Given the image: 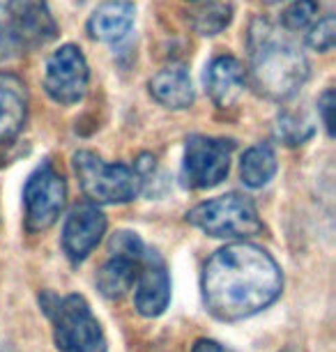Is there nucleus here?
I'll list each match as a JSON object with an SVG mask.
<instances>
[{
  "instance_id": "1",
  "label": "nucleus",
  "mask_w": 336,
  "mask_h": 352,
  "mask_svg": "<svg viewBox=\"0 0 336 352\" xmlns=\"http://www.w3.org/2000/svg\"><path fill=\"white\" fill-rule=\"evenodd\" d=\"M203 304L216 320H247L279 300L283 274L265 249L249 242L228 244L210 256L201 276Z\"/></svg>"
},
{
  "instance_id": "2",
  "label": "nucleus",
  "mask_w": 336,
  "mask_h": 352,
  "mask_svg": "<svg viewBox=\"0 0 336 352\" xmlns=\"http://www.w3.org/2000/svg\"><path fill=\"white\" fill-rule=\"evenodd\" d=\"M251 46V85L274 102L291 99L309 78V60L291 39L281 37L267 21L258 19L249 35Z\"/></svg>"
},
{
  "instance_id": "3",
  "label": "nucleus",
  "mask_w": 336,
  "mask_h": 352,
  "mask_svg": "<svg viewBox=\"0 0 336 352\" xmlns=\"http://www.w3.org/2000/svg\"><path fill=\"white\" fill-rule=\"evenodd\" d=\"M71 164H74L78 184L92 205L129 203L141 194L146 184L136 168L127 164H107L90 150L76 152Z\"/></svg>"
},
{
  "instance_id": "4",
  "label": "nucleus",
  "mask_w": 336,
  "mask_h": 352,
  "mask_svg": "<svg viewBox=\"0 0 336 352\" xmlns=\"http://www.w3.org/2000/svg\"><path fill=\"white\" fill-rule=\"evenodd\" d=\"M58 23L46 0H5L0 3V46L28 51L54 42Z\"/></svg>"
},
{
  "instance_id": "5",
  "label": "nucleus",
  "mask_w": 336,
  "mask_h": 352,
  "mask_svg": "<svg viewBox=\"0 0 336 352\" xmlns=\"http://www.w3.org/2000/svg\"><path fill=\"white\" fill-rule=\"evenodd\" d=\"M187 221L210 237H228V240H247L262 230L256 205L240 194L219 196L196 205L194 210H189Z\"/></svg>"
},
{
  "instance_id": "6",
  "label": "nucleus",
  "mask_w": 336,
  "mask_h": 352,
  "mask_svg": "<svg viewBox=\"0 0 336 352\" xmlns=\"http://www.w3.org/2000/svg\"><path fill=\"white\" fill-rule=\"evenodd\" d=\"M46 314L54 320L56 345L60 352H107L102 324L81 295H67L63 300L54 297V304H46Z\"/></svg>"
},
{
  "instance_id": "7",
  "label": "nucleus",
  "mask_w": 336,
  "mask_h": 352,
  "mask_svg": "<svg viewBox=\"0 0 336 352\" xmlns=\"http://www.w3.org/2000/svg\"><path fill=\"white\" fill-rule=\"evenodd\" d=\"M235 141L194 134L184 143L180 182L187 189H210L226 180Z\"/></svg>"
},
{
  "instance_id": "8",
  "label": "nucleus",
  "mask_w": 336,
  "mask_h": 352,
  "mask_svg": "<svg viewBox=\"0 0 336 352\" xmlns=\"http://www.w3.org/2000/svg\"><path fill=\"white\" fill-rule=\"evenodd\" d=\"M67 198V184L51 164H42L28 177L23 187L25 228L30 232H44L58 221Z\"/></svg>"
},
{
  "instance_id": "9",
  "label": "nucleus",
  "mask_w": 336,
  "mask_h": 352,
  "mask_svg": "<svg viewBox=\"0 0 336 352\" xmlns=\"http://www.w3.org/2000/svg\"><path fill=\"white\" fill-rule=\"evenodd\" d=\"M90 67L83 51L74 44H65L54 51L46 60L44 90L54 102L71 106L81 102L88 92Z\"/></svg>"
},
{
  "instance_id": "10",
  "label": "nucleus",
  "mask_w": 336,
  "mask_h": 352,
  "mask_svg": "<svg viewBox=\"0 0 336 352\" xmlns=\"http://www.w3.org/2000/svg\"><path fill=\"white\" fill-rule=\"evenodd\" d=\"M107 232V217L92 203H81L69 212L63 228V249L71 263H83Z\"/></svg>"
},
{
  "instance_id": "11",
  "label": "nucleus",
  "mask_w": 336,
  "mask_h": 352,
  "mask_svg": "<svg viewBox=\"0 0 336 352\" xmlns=\"http://www.w3.org/2000/svg\"><path fill=\"white\" fill-rule=\"evenodd\" d=\"M170 302V276L164 258L157 251L146 249L136 276V311L146 318H157L166 311Z\"/></svg>"
},
{
  "instance_id": "12",
  "label": "nucleus",
  "mask_w": 336,
  "mask_h": 352,
  "mask_svg": "<svg viewBox=\"0 0 336 352\" xmlns=\"http://www.w3.org/2000/svg\"><path fill=\"white\" fill-rule=\"evenodd\" d=\"M205 90L210 99L219 106V109H228L233 106L240 95L245 92L247 72L242 63L233 56H219L208 65L205 69Z\"/></svg>"
},
{
  "instance_id": "13",
  "label": "nucleus",
  "mask_w": 336,
  "mask_h": 352,
  "mask_svg": "<svg viewBox=\"0 0 336 352\" xmlns=\"http://www.w3.org/2000/svg\"><path fill=\"white\" fill-rule=\"evenodd\" d=\"M28 118V88L16 74L0 72V143L21 134Z\"/></svg>"
},
{
  "instance_id": "14",
  "label": "nucleus",
  "mask_w": 336,
  "mask_h": 352,
  "mask_svg": "<svg viewBox=\"0 0 336 352\" xmlns=\"http://www.w3.org/2000/svg\"><path fill=\"white\" fill-rule=\"evenodd\" d=\"M136 8L129 0H107L92 12L88 21V32L97 42L117 44L129 35L134 25Z\"/></svg>"
},
{
  "instance_id": "15",
  "label": "nucleus",
  "mask_w": 336,
  "mask_h": 352,
  "mask_svg": "<svg viewBox=\"0 0 336 352\" xmlns=\"http://www.w3.org/2000/svg\"><path fill=\"white\" fill-rule=\"evenodd\" d=\"M150 95L157 104L170 111L189 109L194 102V85L182 65H168L150 78Z\"/></svg>"
},
{
  "instance_id": "16",
  "label": "nucleus",
  "mask_w": 336,
  "mask_h": 352,
  "mask_svg": "<svg viewBox=\"0 0 336 352\" xmlns=\"http://www.w3.org/2000/svg\"><path fill=\"white\" fill-rule=\"evenodd\" d=\"M141 261L124 258V256H111L109 261L102 265V270L97 272V288H100L102 295L109 297V300L122 297L124 292L134 285Z\"/></svg>"
},
{
  "instance_id": "17",
  "label": "nucleus",
  "mask_w": 336,
  "mask_h": 352,
  "mask_svg": "<svg viewBox=\"0 0 336 352\" xmlns=\"http://www.w3.org/2000/svg\"><path fill=\"white\" fill-rule=\"evenodd\" d=\"M240 175L242 182L251 189H260L276 175V155L274 150L265 143H258L249 148L242 155L240 162Z\"/></svg>"
},
{
  "instance_id": "18",
  "label": "nucleus",
  "mask_w": 336,
  "mask_h": 352,
  "mask_svg": "<svg viewBox=\"0 0 336 352\" xmlns=\"http://www.w3.org/2000/svg\"><path fill=\"white\" fill-rule=\"evenodd\" d=\"M313 124L309 118L300 116V113H283L276 124V136L286 145H302L306 138H311Z\"/></svg>"
},
{
  "instance_id": "19",
  "label": "nucleus",
  "mask_w": 336,
  "mask_h": 352,
  "mask_svg": "<svg viewBox=\"0 0 336 352\" xmlns=\"http://www.w3.org/2000/svg\"><path fill=\"white\" fill-rule=\"evenodd\" d=\"M230 23V5L223 3H210L208 8L196 12L194 16V28L201 35H216Z\"/></svg>"
},
{
  "instance_id": "20",
  "label": "nucleus",
  "mask_w": 336,
  "mask_h": 352,
  "mask_svg": "<svg viewBox=\"0 0 336 352\" xmlns=\"http://www.w3.org/2000/svg\"><path fill=\"white\" fill-rule=\"evenodd\" d=\"M320 5L318 0H295V3L283 12V25H286V30H304L309 25L313 23L315 14H318Z\"/></svg>"
},
{
  "instance_id": "21",
  "label": "nucleus",
  "mask_w": 336,
  "mask_h": 352,
  "mask_svg": "<svg viewBox=\"0 0 336 352\" xmlns=\"http://www.w3.org/2000/svg\"><path fill=\"white\" fill-rule=\"evenodd\" d=\"M109 254L111 256H124V258H134V261H141L146 256V244H143L141 237L131 230H117L111 235L109 240Z\"/></svg>"
},
{
  "instance_id": "22",
  "label": "nucleus",
  "mask_w": 336,
  "mask_h": 352,
  "mask_svg": "<svg viewBox=\"0 0 336 352\" xmlns=\"http://www.w3.org/2000/svg\"><path fill=\"white\" fill-rule=\"evenodd\" d=\"M336 39V21L334 14H327L325 19H320L318 23L311 25V30L306 32V44L315 51H332Z\"/></svg>"
},
{
  "instance_id": "23",
  "label": "nucleus",
  "mask_w": 336,
  "mask_h": 352,
  "mask_svg": "<svg viewBox=\"0 0 336 352\" xmlns=\"http://www.w3.org/2000/svg\"><path fill=\"white\" fill-rule=\"evenodd\" d=\"M318 113L322 118V124L327 129V136H334V90L329 88L322 92V97L318 99Z\"/></svg>"
},
{
  "instance_id": "24",
  "label": "nucleus",
  "mask_w": 336,
  "mask_h": 352,
  "mask_svg": "<svg viewBox=\"0 0 336 352\" xmlns=\"http://www.w3.org/2000/svg\"><path fill=\"white\" fill-rule=\"evenodd\" d=\"M191 352H233V350L221 345L219 341H212V338H199V341L191 345Z\"/></svg>"
},
{
  "instance_id": "25",
  "label": "nucleus",
  "mask_w": 336,
  "mask_h": 352,
  "mask_svg": "<svg viewBox=\"0 0 336 352\" xmlns=\"http://www.w3.org/2000/svg\"><path fill=\"white\" fill-rule=\"evenodd\" d=\"M189 3H208V0H189Z\"/></svg>"
},
{
  "instance_id": "26",
  "label": "nucleus",
  "mask_w": 336,
  "mask_h": 352,
  "mask_svg": "<svg viewBox=\"0 0 336 352\" xmlns=\"http://www.w3.org/2000/svg\"><path fill=\"white\" fill-rule=\"evenodd\" d=\"M265 3H281V0H265Z\"/></svg>"
}]
</instances>
